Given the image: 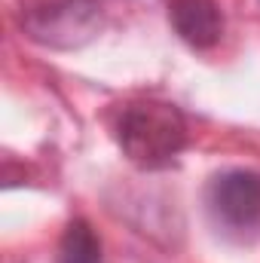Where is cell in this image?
Listing matches in <instances>:
<instances>
[{
	"label": "cell",
	"mask_w": 260,
	"mask_h": 263,
	"mask_svg": "<svg viewBox=\"0 0 260 263\" xmlns=\"http://www.w3.org/2000/svg\"><path fill=\"white\" fill-rule=\"evenodd\" d=\"M117 141L141 168H162L187 144V123L169 101H135L120 114Z\"/></svg>",
	"instance_id": "obj_1"
},
{
	"label": "cell",
	"mask_w": 260,
	"mask_h": 263,
	"mask_svg": "<svg viewBox=\"0 0 260 263\" xmlns=\"http://www.w3.org/2000/svg\"><path fill=\"white\" fill-rule=\"evenodd\" d=\"M22 28L31 40L73 49L89 43L101 28V12L95 0H28L22 12Z\"/></svg>",
	"instance_id": "obj_2"
},
{
	"label": "cell",
	"mask_w": 260,
	"mask_h": 263,
	"mask_svg": "<svg viewBox=\"0 0 260 263\" xmlns=\"http://www.w3.org/2000/svg\"><path fill=\"white\" fill-rule=\"evenodd\" d=\"M208 211L236 233H260V175L224 172L208 184Z\"/></svg>",
	"instance_id": "obj_3"
},
{
	"label": "cell",
	"mask_w": 260,
	"mask_h": 263,
	"mask_svg": "<svg viewBox=\"0 0 260 263\" xmlns=\"http://www.w3.org/2000/svg\"><path fill=\"white\" fill-rule=\"evenodd\" d=\"M172 25L184 43L208 49L224 34V15L217 0H172Z\"/></svg>",
	"instance_id": "obj_4"
},
{
	"label": "cell",
	"mask_w": 260,
	"mask_h": 263,
	"mask_svg": "<svg viewBox=\"0 0 260 263\" xmlns=\"http://www.w3.org/2000/svg\"><path fill=\"white\" fill-rule=\"evenodd\" d=\"M55 263H101V242L86 220H70L65 227Z\"/></svg>",
	"instance_id": "obj_5"
}]
</instances>
